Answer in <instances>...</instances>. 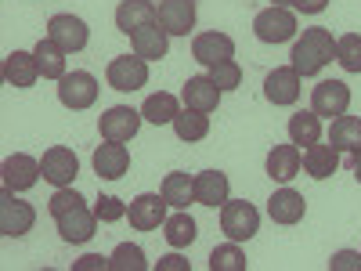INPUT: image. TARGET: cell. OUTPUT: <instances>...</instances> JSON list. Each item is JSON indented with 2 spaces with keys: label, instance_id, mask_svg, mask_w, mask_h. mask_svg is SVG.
<instances>
[{
  "label": "cell",
  "instance_id": "obj_1",
  "mask_svg": "<svg viewBox=\"0 0 361 271\" xmlns=\"http://www.w3.org/2000/svg\"><path fill=\"white\" fill-rule=\"evenodd\" d=\"M293 69L300 76H318L329 62L336 58V40L325 25H314V29H304V37L293 44Z\"/></svg>",
  "mask_w": 361,
  "mask_h": 271
},
{
  "label": "cell",
  "instance_id": "obj_2",
  "mask_svg": "<svg viewBox=\"0 0 361 271\" xmlns=\"http://www.w3.org/2000/svg\"><path fill=\"white\" fill-rule=\"evenodd\" d=\"M260 228V214L257 206L246 203V199H228L221 206V231L231 239V243H246V239H253Z\"/></svg>",
  "mask_w": 361,
  "mask_h": 271
},
{
  "label": "cell",
  "instance_id": "obj_3",
  "mask_svg": "<svg viewBox=\"0 0 361 271\" xmlns=\"http://www.w3.org/2000/svg\"><path fill=\"white\" fill-rule=\"evenodd\" d=\"M253 33H257V40H264V44H286V40L296 37V18H293L289 8L271 4V8H264V11L253 18Z\"/></svg>",
  "mask_w": 361,
  "mask_h": 271
},
{
  "label": "cell",
  "instance_id": "obj_4",
  "mask_svg": "<svg viewBox=\"0 0 361 271\" xmlns=\"http://www.w3.org/2000/svg\"><path fill=\"white\" fill-rule=\"evenodd\" d=\"M58 102H62L66 109H90L98 102V80L76 69V73H66L62 80H58Z\"/></svg>",
  "mask_w": 361,
  "mask_h": 271
},
{
  "label": "cell",
  "instance_id": "obj_5",
  "mask_svg": "<svg viewBox=\"0 0 361 271\" xmlns=\"http://www.w3.org/2000/svg\"><path fill=\"white\" fill-rule=\"evenodd\" d=\"M112 90H141L148 83V62L141 54H119L105 69Z\"/></svg>",
  "mask_w": 361,
  "mask_h": 271
},
{
  "label": "cell",
  "instance_id": "obj_6",
  "mask_svg": "<svg viewBox=\"0 0 361 271\" xmlns=\"http://www.w3.org/2000/svg\"><path fill=\"white\" fill-rule=\"evenodd\" d=\"M37 224V210L15 199V192L4 188V195H0V235H8V239H18L25 231H33Z\"/></svg>",
  "mask_w": 361,
  "mask_h": 271
},
{
  "label": "cell",
  "instance_id": "obj_7",
  "mask_svg": "<svg viewBox=\"0 0 361 271\" xmlns=\"http://www.w3.org/2000/svg\"><path fill=\"white\" fill-rule=\"evenodd\" d=\"M40 170H44V181H51L54 188H69V185H73V177L80 174V159H76L73 148L54 145V148H47V152H44Z\"/></svg>",
  "mask_w": 361,
  "mask_h": 271
},
{
  "label": "cell",
  "instance_id": "obj_8",
  "mask_svg": "<svg viewBox=\"0 0 361 271\" xmlns=\"http://www.w3.org/2000/svg\"><path fill=\"white\" fill-rule=\"evenodd\" d=\"M141 119L145 116L137 109H130V105H112V109L102 112L98 131H102L105 141H130L137 134V127H141Z\"/></svg>",
  "mask_w": 361,
  "mask_h": 271
},
{
  "label": "cell",
  "instance_id": "obj_9",
  "mask_svg": "<svg viewBox=\"0 0 361 271\" xmlns=\"http://www.w3.org/2000/svg\"><path fill=\"white\" fill-rule=\"evenodd\" d=\"M47 37L62 47L66 54H73V51H83V47H87L90 29H87V22L76 18V15H54V18L47 22Z\"/></svg>",
  "mask_w": 361,
  "mask_h": 271
},
{
  "label": "cell",
  "instance_id": "obj_10",
  "mask_svg": "<svg viewBox=\"0 0 361 271\" xmlns=\"http://www.w3.org/2000/svg\"><path fill=\"white\" fill-rule=\"evenodd\" d=\"M40 159L25 156V152H15L4 159V167H0V177H4V188L8 192H29L40 181Z\"/></svg>",
  "mask_w": 361,
  "mask_h": 271
},
{
  "label": "cell",
  "instance_id": "obj_11",
  "mask_svg": "<svg viewBox=\"0 0 361 271\" xmlns=\"http://www.w3.org/2000/svg\"><path fill=\"white\" fill-rule=\"evenodd\" d=\"M166 199H163V192L159 195H152V192H145V195H137L130 206H127V217H130V228H137V231H152V228H159L163 221H166Z\"/></svg>",
  "mask_w": 361,
  "mask_h": 271
},
{
  "label": "cell",
  "instance_id": "obj_12",
  "mask_svg": "<svg viewBox=\"0 0 361 271\" xmlns=\"http://www.w3.org/2000/svg\"><path fill=\"white\" fill-rule=\"evenodd\" d=\"M347 105H350V87L343 83V80H322L318 87H314V95H311V109L318 112V116H343L347 112Z\"/></svg>",
  "mask_w": 361,
  "mask_h": 271
},
{
  "label": "cell",
  "instance_id": "obj_13",
  "mask_svg": "<svg viewBox=\"0 0 361 271\" xmlns=\"http://www.w3.org/2000/svg\"><path fill=\"white\" fill-rule=\"evenodd\" d=\"M94 174L105 177V181H119L127 170H130V148L123 141H105L94 148Z\"/></svg>",
  "mask_w": 361,
  "mask_h": 271
},
{
  "label": "cell",
  "instance_id": "obj_14",
  "mask_svg": "<svg viewBox=\"0 0 361 271\" xmlns=\"http://www.w3.org/2000/svg\"><path fill=\"white\" fill-rule=\"evenodd\" d=\"M192 54H195V62H202L206 69H214V66L231 62L235 58V40L228 33H199L192 40Z\"/></svg>",
  "mask_w": 361,
  "mask_h": 271
},
{
  "label": "cell",
  "instance_id": "obj_15",
  "mask_svg": "<svg viewBox=\"0 0 361 271\" xmlns=\"http://www.w3.org/2000/svg\"><path fill=\"white\" fill-rule=\"evenodd\" d=\"M264 98L271 105H296L300 102V73L293 66L271 69L267 80H264Z\"/></svg>",
  "mask_w": 361,
  "mask_h": 271
},
{
  "label": "cell",
  "instance_id": "obj_16",
  "mask_svg": "<svg viewBox=\"0 0 361 271\" xmlns=\"http://www.w3.org/2000/svg\"><path fill=\"white\" fill-rule=\"evenodd\" d=\"M54 221H58V235H62L66 243H87V239L94 235V228H98V214H94V210H87L83 203L66 210V214L54 217Z\"/></svg>",
  "mask_w": 361,
  "mask_h": 271
},
{
  "label": "cell",
  "instance_id": "obj_17",
  "mask_svg": "<svg viewBox=\"0 0 361 271\" xmlns=\"http://www.w3.org/2000/svg\"><path fill=\"white\" fill-rule=\"evenodd\" d=\"M221 95L224 90L209 80V76H192L185 83V90H180V102H185V109H195V112H214L221 105Z\"/></svg>",
  "mask_w": 361,
  "mask_h": 271
},
{
  "label": "cell",
  "instance_id": "obj_18",
  "mask_svg": "<svg viewBox=\"0 0 361 271\" xmlns=\"http://www.w3.org/2000/svg\"><path fill=\"white\" fill-rule=\"evenodd\" d=\"M159 25L170 37H188L195 25V0H163L159 4Z\"/></svg>",
  "mask_w": 361,
  "mask_h": 271
},
{
  "label": "cell",
  "instance_id": "obj_19",
  "mask_svg": "<svg viewBox=\"0 0 361 271\" xmlns=\"http://www.w3.org/2000/svg\"><path fill=\"white\" fill-rule=\"evenodd\" d=\"M166 29L159 25V22H148V25H141V29H134L130 33V44H134V54H141L145 62H159V58H166Z\"/></svg>",
  "mask_w": 361,
  "mask_h": 271
},
{
  "label": "cell",
  "instance_id": "obj_20",
  "mask_svg": "<svg viewBox=\"0 0 361 271\" xmlns=\"http://www.w3.org/2000/svg\"><path fill=\"white\" fill-rule=\"evenodd\" d=\"M267 214H271V221H275V224H300V221H304V214H307V203H304V195H300V192L282 188V192H275V195L267 199Z\"/></svg>",
  "mask_w": 361,
  "mask_h": 271
},
{
  "label": "cell",
  "instance_id": "obj_21",
  "mask_svg": "<svg viewBox=\"0 0 361 271\" xmlns=\"http://www.w3.org/2000/svg\"><path fill=\"white\" fill-rule=\"evenodd\" d=\"M148 22H159V11L152 0H123V4L116 8V29L119 33H134V29L148 25Z\"/></svg>",
  "mask_w": 361,
  "mask_h": 271
},
{
  "label": "cell",
  "instance_id": "obj_22",
  "mask_svg": "<svg viewBox=\"0 0 361 271\" xmlns=\"http://www.w3.org/2000/svg\"><path fill=\"white\" fill-rule=\"evenodd\" d=\"M40 66H37V54L33 51H11L4 58V80L11 87H33L40 80Z\"/></svg>",
  "mask_w": 361,
  "mask_h": 271
},
{
  "label": "cell",
  "instance_id": "obj_23",
  "mask_svg": "<svg viewBox=\"0 0 361 271\" xmlns=\"http://www.w3.org/2000/svg\"><path fill=\"white\" fill-rule=\"evenodd\" d=\"M304 167V156H300V145H275L267 152V177L271 181H293Z\"/></svg>",
  "mask_w": 361,
  "mask_h": 271
},
{
  "label": "cell",
  "instance_id": "obj_24",
  "mask_svg": "<svg viewBox=\"0 0 361 271\" xmlns=\"http://www.w3.org/2000/svg\"><path fill=\"white\" fill-rule=\"evenodd\" d=\"M192 185H195V203H202V206H224L228 203V177L221 170L195 174Z\"/></svg>",
  "mask_w": 361,
  "mask_h": 271
},
{
  "label": "cell",
  "instance_id": "obj_25",
  "mask_svg": "<svg viewBox=\"0 0 361 271\" xmlns=\"http://www.w3.org/2000/svg\"><path fill=\"white\" fill-rule=\"evenodd\" d=\"M304 170L314 177V181H325V177H333L340 170V152L333 145H307V152H304Z\"/></svg>",
  "mask_w": 361,
  "mask_h": 271
},
{
  "label": "cell",
  "instance_id": "obj_26",
  "mask_svg": "<svg viewBox=\"0 0 361 271\" xmlns=\"http://www.w3.org/2000/svg\"><path fill=\"white\" fill-rule=\"evenodd\" d=\"M329 145H333L336 152H354V148H361V119L336 116L333 131H329Z\"/></svg>",
  "mask_w": 361,
  "mask_h": 271
},
{
  "label": "cell",
  "instance_id": "obj_27",
  "mask_svg": "<svg viewBox=\"0 0 361 271\" xmlns=\"http://www.w3.org/2000/svg\"><path fill=\"white\" fill-rule=\"evenodd\" d=\"M33 54H37V66H40V73H44L47 80H62V76H66V51L58 47L51 37H44V40L33 47Z\"/></svg>",
  "mask_w": 361,
  "mask_h": 271
},
{
  "label": "cell",
  "instance_id": "obj_28",
  "mask_svg": "<svg viewBox=\"0 0 361 271\" xmlns=\"http://www.w3.org/2000/svg\"><path fill=\"white\" fill-rule=\"evenodd\" d=\"M173 134L180 141H202L209 134V116L206 112H195V109H180L173 116Z\"/></svg>",
  "mask_w": 361,
  "mask_h": 271
},
{
  "label": "cell",
  "instance_id": "obj_29",
  "mask_svg": "<svg viewBox=\"0 0 361 271\" xmlns=\"http://www.w3.org/2000/svg\"><path fill=\"white\" fill-rule=\"evenodd\" d=\"M318 138H322V116L314 109L289 116V141L293 145H314Z\"/></svg>",
  "mask_w": 361,
  "mask_h": 271
},
{
  "label": "cell",
  "instance_id": "obj_30",
  "mask_svg": "<svg viewBox=\"0 0 361 271\" xmlns=\"http://www.w3.org/2000/svg\"><path fill=\"white\" fill-rule=\"evenodd\" d=\"M163 199H166L173 210H185L188 203H195V185H192V177L180 174V170L166 174V177H163Z\"/></svg>",
  "mask_w": 361,
  "mask_h": 271
},
{
  "label": "cell",
  "instance_id": "obj_31",
  "mask_svg": "<svg viewBox=\"0 0 361 271\" xmlns=\"http://www.w3.org/2000/svg\"><path fill=\"white\" fill-rule=\"evenodd\" d=\"M177 112H180V102H177L173 95H166V90H159V95H148V102L141 105V116L148 119V124H156V127L173 124Z\"/></svg>",
  "mask_w": 361,
  "mask_h": 271
},
{
  "label": "cell",
  "instance_id": "obj_32",
  "mask_svg": "<svg viewBox=\"0 0 361 271\" xmlns=\"http://www.w3.org/2000/svg\"><path fill=\"white\" fill-rule=\"evenodd\" d=\"M163 228H166V231H163V235H166V243H170L173 250L192 246V243H195V235H199V231H195V221L185 214V210H180V214H173V217H166Z\"/></svg>",
  "mask_w": 361,
  "mask_h": 271
},
{
  "label": "cell",
  "instance_id": "obj_33",
  "mask_svg": "<svg viewBox=\"0 0 361 271\" xmlns=\"http://www.w3.org/2000/svg\"><path fill=\"white\" fill-rule=\"evenodd\" d=\"M109 267L112 271H145L148 260H145V250L134 246V243H119L109 257Z\"/></svg>",
  "mask_w": 361,
  "mask_h": 271
},
{
  "label": "cell",
  "instance_id": "obj_34",
  "mask_svg": "<svg viewBox=\"0 0 361 271\" xmlns=\"http://www.w3.org/2000/svg\"><path fill=\"white\" fill-rule=\"evenodd\" d=\"M250 260L246 253L238 250V243H228V246H217L209 253V271H246Z\"/></svg>",
  "mask_w": 361,
  "mask_h": 271
},
{
  "label": "cell",
  "instance_id": "obj_35",
  "mask_svg": "<svg viewBox=\"0 0 361 271\" xmlns=\"http://www.w3.org/2000/svg\"><path fill=\"white\" fill-rule=\"evenodd\" d=\"M336 62L347 73H361V37L357 33H347L336 40Z\"/></svg>",
  "mask_w": 361,
  "mask_h": 271
},
{
  "label": "cell",
  "instance_id": "obj_36",
  "mask_svg": "<svg viewBox=\"0 0 361 271\" xmlns=\"http://www.w3.org/2000/svg\"><path fill=\"white\" fill-rule=\"evenodd\" d=\"M209 80H214L221 90H235L238 83H243V69H238V62L231 58V62H221V66L209 69Z\"/></svg>",
  "mask_w": 361,
  "mask_h": 271
},
{
  "label": "cell",
  "instance_id": "obj_37",
  "mask_svg": "<svg viewBox=\"0 0 361 271\" xmlns=\"http://www.w3.org/2000/svg\"><path fill=\"white\" fill-rule=\"evenodd\" d=\"M83 199H80V192H73V188H58L54 195H51V203H47V210H51V217H62L66 210H73V206H80Z\"/></svg>",
  "mask_w": 361,
  "mask_h": 271
},
{
  "label": "cell",
  "instance_id": "obj_38",
  "mask_svg": "<svg viewBox=\"0 0 361 271\" xmlns=\"http://www.w3.org/2000/svg\"><path fill=\"white\" fill-rule=\"evenodd\" d=\"M94 214H98V221H119V217H127V206L119 203L116 195H102L94 203Z\"/></svg>",
  "mask_w": 361,
  "mask_h": 271
},
{
  "label": "cell",
  "instance_id": "obj_39",
  "mask_svg": "<svg viewBox=\"0 0 361 271\" xmlns=\"http://www.w3.org/2000/svg\"><path fill=\"white\" fill-rule=\"evenodd\" d=\"M329 267H333V271H361V253H354V250H340V253H333Z\"/></svg>",
  "mask_w": 361,
  "mask_h": 271
},
{
  "label": "cell",
  "instance_id": "obj_40",
  "mask_svg": "<svg viewBox=\"0 0 361 271\" xmlns=\"http://www.w3.org/2000/svg\"><path fill=\"white\" fill-rule=\"evenodd\" d=\"M105 267H109V257H102V253H87L73 264V271H105Z\"/></svg>",
  "mask_w": 361,
  "mask_h": 271
},
{
  "label": "cell",
  "instance_id": "obj_41",
  "mask_svg": "<svg viewBox=\"0 0 361 271\" xmlns=\"http://www.w3.org/2000/svg\"><path fill=\"white\" fill-rule=\"evenodd\" d=\"M159 271H192V264L177 253H166V257H159Z\"/></svg>",
  "mask_w": 361,
  "mask_h": 271
},
{
  "label": "cell",
  "instance_id": "obj_42",
  "mask_svg": "<svg viewBox=\"0 0 361 271\" xmlns=\"http://www.w3.org/2000/svg\"><path fill=\"white\" fill-rule=\"evenodd\" d=\"M325 4L329 0H293V8L304 11V15H318V11H325Z\"/></svg>",
  "mask_w": 361,
  "mask_h": 271
},
{
  "label": "cell",
  "instance_id": "obj_43",
  "mask_svg": "<svg viewBox=\"0 0 361 271\" xmlns=\"http://www.w3.org/2000/svg\"><path fill=\"white\" fill-rule=\"evenodd\" d=\"M350 167H354V177L361 181V148H354V152H350Z\"/></svg>",
  "mask_w": 361,
  "mask_h": 271
},
{
  "label": "cell",
  "instance_id": "obj_44",
  "mask_svg": "<svg viewBox=\"0 0 361 271\" xmlns=\"http://www.w3.org/2000/svg\"><path fill=\"white\" fill-rule=\"evenodd\" d=\"M275 4H279V8H289V4H293V0H275Z\"/></svg>",
  "mask_w": 361,
  "mask_h": 271
}]
</instances>
